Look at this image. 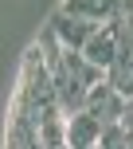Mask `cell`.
I'll return each mask as SVG.
<instances>
[{
	"label": "cell",
	"mask_w": 133,
	"mask_h": 149,
	"mask_svg": "<svg viewBox=\"0 0 133 149\" xmlns=\"http://www.w3.org/2000/svg\"><path fill=\"white\" fill-rule=\"evenodd\" d=\"M121 8H125V12H133V0H121Z\"/></svg>",
	"instance_id": "obj_11"
},
{
	"label": "cell",
	"mask_w": 133,
	"mask_h": 149,
	"mask_svg": "<svg viewBox=\"0 0 133 149\" xmlns=\"http://www.w3.org/2000/svg\"><path fill=\"white\" fill-rule=\"evenodd\" d=\"M82 110L90 114V118H98L102 126H114V122H121V110H125V98L118 94V90L110 86V82H98V86H90V94H86V106Z\"/></svg>",
	"instance_id": "obj_3"
},
{
	"label": "cell",
	"mask_w": 133,
	"mask_h": 149,
	"mask_svg": "<svg viewBox=\"0 0 133 149\" xmlns=\"http://www.w3.org/2000/svg\"><path fill=\"white\" fill-rule=\"evenodd\" d=\"M59 12L66 16H78V20H90V24H110V20H118L125 8H121V0H63V8Z\"/></svg>",
	"instance_id": "obj_5"
},
{
	"label": "cell",
	"mask_w": 133,
	"mask_h": 149,
	"mask_svg": "<svg viewBox=\"0 0 133 149\" xmlns=\"http://www.w3.org/2000/svg\"><path fill=\"white\" fill-rule=\"evenodd\" d=\"M39 145L43 149L66 145V114L63 110H51L47 118H39Z\"/></svg>",
	"instance_id": "obj_8"
},
{
	"label": "cell",
	"mask_w": 133,
	"mask_h": 149,
	"mask_svg": "<svg viewBox=\"0 0 133 149\" xmlns=\"http://www.w3.org/2000/svg\"><path fill=\"white\" fill-rule=\"evenodd\" d=\"M106 82H110L121 98H133V47H129V39L121 43V51H118V59H114V67L106 71Z\"/></svg>",
	"instance_id": "obj_7"
},
{
	"label": "cell",
	"mask_w": 133,
	"mask_h": 149,
	"mask_svg": "<svg viewBox=\"0 0 133 149\" xmlns=\"http://www.w3.org/2000/svg\"><path fill=\"white\" fill-rule=\"evenodd\" d=\"M47 28L55 31V39H59L63 47H71V51H82V47H86V39L98 31V24L78 20V16H66V12H55L51 20H47Z\"/></svg>",
	"instance_id": "obj_4"
},
{
	"label": "cell",
	"mask_w": 133,
	"mask_h": 149,
	"mask_svg": "<svg viewBox=\"0 0 133 149\" xmlns=\"http://www.w3.org/2000/svg\"><path fill=\"white\" fill-rule=\"evenodd\" d=\"M47 71H51L55 102H59V110L66 114V118H71V114H78L82 106H86L90 86H98V82L106 79V71H98L94 63L82 59V51H71V47H63L59 59L47 63Z\"/></svg>",
	"instance_id": "obj_1"
},
{
	"label": "cell",
	"mask_w": 133,
	"mask_h": 149,
	"mask_svg": "<svg viewBox=\"0 0 133 149\" xmlns=\"http://www.w3.org/2000/svg\"><path fill=\"white\" fill-rule=\"evenodd\" d=\"M121 43H125V12H121L118 20L102 24V28H98L94 36L86 39V47H82V59L94 63L98 71H110V67H114V59H118V51H121Z\"/></svg>",
	"instance_id": "obj_2"
},
{
	"label": "cell",
	"mask_w": 133,
	"mask_h": 149,
	"mask_svg": "<svg viewBox=\"0 0 133 149\" xmlns=\"http://www.w3.org/2000/svg\"><path fill=\"white\" fill-rule=\"evenodd\" d=\"M125 39H129V47H133V12H125Z\"/></svg>",
	"instance_id": "obj_10"
},
{
	"label": "cell",
	"mask_w": 133,
	"mask_h": 149,
	"mask_svg": "<svg viewBox=\"0 0 133 149\" xmlns=\"http://www.w3.org/2000/svg\"><path fill=\"white\" fill-rule=\"evenodd\" d=\"M121 126L133 130V98H125V110H121Z\"/></svg>",
	"instance_id": "obj_9"
},
{
	"label": "cell",
	"mask_w": 133,
	"mask_h": 149,
	"mask_svg": "<svg viewBox=\"0 0 133 149\" xmlns=\"http://www.w3.org/2000/svg\"><path fill=\"white\" fill-rule=\"evenodd\" d=\"M98 141H102V122L98 118H90L86 110L66 118V145L71 149H94Z\"/></svg>",
	"instance_id": "obj_6"
}]
</instances>
